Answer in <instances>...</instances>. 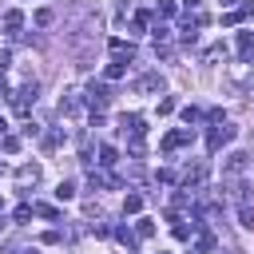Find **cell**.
Instances as JSON below:
<instances>
[{
	"mask_svg": "<svg viewBox=\"0 0 254 254\" xmlns=\"http://www.w3.org/2000/svg\"><path fill=\"white\" fill-rule=\"evenodd\" d=\"M175 16V0H159V20H171Z\"/></svg>",
	"mask_w": 254,
	"mask_h": 254,
	"instance_id": "26",
	"label": "cell"
},
{
	"mask_svg": "<svg viewBox=\"0 0 254 254\" xmlns=\"http://www.w3.org/2000/svg\"><path fill=\"white\" fill-rule=\"evenodd\" d=\"M246 159L250 155H242V151H230L226 159H222V179L230 183V179H242V171H246Z\"/></svg>",
	"mask_w": 254,
	"mask_h": 254,
	"instance_id": "4",
	"label": "cell"
},
{
	"mask_svg": "<svg viewBox=\"0 0 254 254\" xmlns=\"http://www.w3.org/2000/svg\"><path fill=\"white\" fill-rule=\"evenodd\" d=\"M143 210V194H127L123 198V214H139Z\"/></svg>",
	"mask_w": 254,
	"mask_h": 254,
	"instance_id": "20",
	"label": "cell"
},
{
	"mask_svg": "<svg viewBox=\"0 0 254 254\" xmlns=\"http://www.w3.org/2000/svg\"><path fill=\"white\" fill-rule=\"evenodd\" d=\"M234 135H238V127H230L226 119H222V123H210V131H206V151L218 155L226 143H234Z\"/></svg>",
	"mask_w": 254,
	"mask_h": 254,
	"instance_id": "1",
	"label": "cell"
},
{
	"mask_svg": "<svg viewBox=\"0 0 254 254\" xmlns=\"http://www.w3.org/2000/svg\"><path fill=\"white\" fill-rule=\"evenodd\" d=\"M198 4H202V0H183V8H187V12H198Z\"/></svg>",
	"mask_w": 254,
	"mask_h": 254,
	"instance_id": "35",
	"label": "cell"
},
{
	"mask_svg": "<svg viewBox=\"0 0 254 254\" xmlns=\"http://www.w3.org/2000/svg\"><path fill=\"white\" fill-rule=\"evenodd\" d=\"M238 60L242 64L254 60V32H238Z\"/></svg>",
	"mask_w": 254,
	"mask_h": 254,
	"instance_id": "9",
	"label": "cell"
},
{
	"mask_svg": "<svg viewBox=\"0 0 254 254\" xmlns=\"http://www.w3.org/2000/svg\"><path fill=\"white\" fill-rule=\"evenodd\" d=\"M79 107H83V103H79L75 95H67V99H60V115H75Z\"/></svg>",
	"mask_w": 254,
	"mask_h": 254,
	"instance_id": "23",
	"label": "cell"
},
{
	"mask_svg": "<svg viewBox=\"0 0 254 254\" xmlns=\"http://www.w3.org/2000/svg\"><path fill=\"white\" fill-rule=\"evenodd\" d=\"M28 254H36V250H28Z\"/></svg>",
	"mask_w": 254,
	"mask_h": 254,
	"instance_id": "37",
	"label": "cell"
},
{
	"mask_svg": "<svg viewBox=\"0 0 254 254\" xmlns=\"http://www.w3.org/2000/svg\"><path fill=\"white\" fill-rule=\"evenodd\" d=\"M56 198H60V202H71V198H75V183H71V179H64V183L56 187Z\"/></svg>",
	"mask_w": 254,
	"mask_h": 254,
	"instance_id": "18",
	"label": "cell"
},
{
	"mask_svg": "<svg viewBox=\"0 0 254 254\" xmlns=\"http://www.w3.org/2000/svg\"><path fill=\"white\" fill-rule=\"evenodd\" d=\"M36 91H40V87H36V79H32V83H24V87L12 95V107H16L20 115H28V107L36 103Z\"/></svg>",
	"mask_w": 254,
	"mask_h": 254,
	"instance_id": "5",
	"label": "cell"
},
{
	"mask_svg": "<svg viewBox=\"0 0 254 254\" xmlns=\"http://www.w3.org/2000/svg\"><path fill=\"white\" fill-rule=\"evenodd\" d=\"M147 24H151V12H139V16H135V24H131V32H143Z\"/></svg>",
	"mask_w": 254,
	"mask_h": 254,
	"instance_id": "27",
	"label": "cell"
},
{
	"mask_svg": "<svg viewBox=\"0 0 254 254\" xmlns=\"http://www.w3.org/2000/svg\"><path fill=\"white\" fill-rule=\"evenodd\" d=\"M115 238H119V242L127 246V254H131V250L139 246V234H135V230H127V226H115Z\"/></svg>",
	"mask_w": 254,
	"mask_h": 254,
	"instance_id": "15",
	"label": "cell"
},
{
	"mask_svg": "<svg viewBox=\"0 0 254 254\" xmlns=\"http://www.w3.org/2000/svg\"><path fill=\"white\" fill-rule=\"evenodd\" d=\"M159 87H163L159 71H151V75H139V79H135V91H159Z\"/></svg>",
	"mask_w": 254,
	"mask_h": 254,
	"instance_id": "11",
	"label": "cell"
},
{
	"mask_svg": "<svg viewBox=\"0 0 254 254\" xmlns=\"http://www.w3.org/2000/svg\"><path fill=\"white\" fill-rule=\"evenodd\" d=\"M32 214H36V210H32V206H28V202H24V206H16V222H28V218H32Z\"/></svg>",
	"mask_w": 254,
	"mask_h": 254,
	"instance_id": "32",
	"label": "cell"
},
{
	"mask_svg": "<svg viewBox=\"0 0 254 254\" xmlns=\"http://www.w3.org/2000/svg\"><path fill=\"white\" fill-rule=\"evenodd\" d=\"M107 48H111V56H115V60H123V64H127V60H135V44H131V40L111 36V44H107Z\"/></svg>",
	"mask_w": 254,
	"mask_h": 254,
	"instance_id": "6",
	"label": "cell"
},
{
	"mask_svg": "<svg viewBox=\"0 0 254 254\" xmlns=\"http://www.w3.org/2000/svg\"><path fill=\"white\" fill-rule=\"evenodd\" d=\"M0 147L12 155V151H20V139H16V135H4V143H0Z\"/></svg>",
	"mask_w": 254,
	"mask_h": 254,
	"instance_id": "31",
	"label": "cell"
},
{
	"mask_svg": "<svg viewBox=\"0 0 254 254\" xmlns=\"http://www.w3.org/2000/svg\"><path fill=\"white\" fill-rule=\"evenodd\" d=\"M83 95H87V107H91V111H103V107L111 103V87H107V83H95V79L83 87Z\"/></svg>",
	"mask_w": 254,
	"mask_h": 254,
	"instance_id": "2",
	"label": "cell"
},
{
	"mask_svg": "<svg viewBox=\"0 0 254 254\" xmlns=\"http://www.w3.org/2000/svg\"><path fill=\"white\" fill-rule=\"evenodd\" d=\"M222 119H226L222 107H210V111H206V123H222Z\"/></svg>",
	"mask_w": 254,
	"mask_h": 254,
	"instance_id": "34",
	"label": "cell"
},
{
	"mask_svg": "<svg viewBox=\"0 0 254 254\" xmlns=\"http://www.w3.org/2000/svg\"><path fill=\"white\" fill-rule=\"evenodd\" d=\"M0 24H4V32H20V24H24V16H20L16 8H8V12L0 16Z\"/></svg>",
	"mask_w": 254,
	"mask_h": 254,
	"instance_id": "13",
	"label": "cell"
},
{
	"mask_svg": "<svg viewBox=\"0 0 254 254\" xmlns=\"http://www.w3.org/2000/svg\"><path fill=\"white\" fill-rule=\"evenodd\" d=\"M4 131H8V119H4V115H0V135H4Z\"/></svg>",
	"mask_w": 254,
	"mask_h": 254,
	"instance_id": "36",
	"label": "cell"
},
{
	"mask_svg": "<svg viewBox=\"0 0 254 254\" xmlns=\"http://www.w3.org/2000/svg\"><path fill=\"white\" fill-rule=\"evenodd\" d=\"M202 179H206V167H202V163H190V167L183 171V190H190V187H198Z\"/></svg>",
	"mask_w": 254,
	"mask_h": 254,
	"instance_id": "8",
	"label": "cell"
},
{
	"mask_svg": "<svg viewBox=\"0 0 254 254\" xmlns=\"http://www.w3.org/2000/svg\"><path fill=\"white\" fill-rule=\"evenodd\" d=\"M32 210H36L40 218H60V210H56V206H48V202H44V206H32Z\"/></svg>",
	"mask_w": 254,
	"mask_h": 254,
	"instance_id": "28",
	"label": "cell"
},
{
	"mask_svg": "<svg viewBox=\"0 0 254 254\" xmlns=\"http://www.w3.org/2000/svg\"><path fill=\"white\" fill-rule=\"evenodd\" d=\"M60 143H64V127H56V131H48V135H44V151H56Z\"/></svg>",
	"mask_w": 254,
	"mask_h": 254,
	"instance_id": "19",
	"label": "cell"
},
{
	"mask_svg": "<svg viewBox=\"0 0 254 254\" xmlns=\"http://www.w3.org/2000/svg\"><path fill=\"white\" fill-rule=\"evenodd\" d=\"M135 234H139V238H151V234H155V222H151V218H139Z\"/></svg>",
	"mask_w": 254,
	"mask_h": 254,
	"instance_id": "25",
	"label": "cell"
},
{
	"mask_svg": "<svg viewBox=\"0 0 254 254\" xmlns=\"http://www.w3.org/2000/svg\"><path fill=\"white\" fill-rule=\"evenodd\" d=\"M119 127H123L127 135H131V131H147V127H143V115H139V111H123V115H119Z\"/></svg>",
	"mask_w": 254,
	"mask_h": 254,
	"instance_id": "10",
	"label": "cell"
},
{
	"mask_svg": "<svg viewBox=\"0 0 254 254\" xmlns=\"http://www.w3.org/2000/svg\"><path fill=\"white\" fill-rule=\"evenodd\" d=\"M16 183H20V190L36 187V183H40V167H36V163H24V167L16 171Z\"/></svg>",
	"mask_w": 254,
	"mask_h": 254,
	"instance_id": "7",
	"label": "cell"
},
{
	"mask_svg": "<svg viewBox=\"0 0 254 254\" xmlns=\"http://www.w3.org/2000/svg\"><path fill=\"white\" fill-rule=\"evenodd\" d=\"M151 36H155V44H167V40H171V28H167L163 20H155V28H151Z\"/></svg>",
	"mask_w": 254,
	"mask_h": 254,
	"instance_id": "22",
	"label": "cell"
},
{
	"mask_svg": "<svg viewBox=\"0 0 254 254\" xmlns=\"http://www.w3.org/2000/svg\"><path fill=\"white\" fill-rule=\"evenodd\" d=\"M95 163H99V167H107V171H111V167H115V163H119V151H115V147H111V143H103V147H99V159H95Z\"/></svg>",
	"mask_w": 254,
	"mask_h": 254,
	"instance_id": "12",
	"label": "cell"
},
{
	"mask_svg": "<svg viewBox=\"0 0 254 254\" xmlns=\"http://www.w3.org/2000/svg\"><path fill=\"white\" fill-rule=\"evenodd\" d=\"M242 16H246V12H242V8H234V12H226V16H222V24H238Z\"/></svg>",
	"mask_w": 254,
	"mask_h": 254,
	"instance_id": "33",
	"label": "cell"
},
{
	"mask_svg": "<svg viewBox=\"0 0 254 254\" xmlns=\"http://www.w3.org/2000/svg\"><path fill=\"white\" fill-rule=\"evenodd\" d=\"M123 75H127V64H123V60H111V64L103 67V79H123Z\"/></svg>",
	"mask_w": 254,
	"mask_h": 254,
	"instance_id": "16",
	"label": "cell"
},
{
	"mask_svg": "<svg viewBox=\"0 0 254 254\" xmlns=\"http://www.w3.org/2000/svg\"><path fill=\"white\" fill-rule=\"evenodd\" d=\"M194 139V127H179V131H171V135H163V143H159V151L163 155H171V151H179L183 143H190Z\"/></svg>",
	"mask_w": 254,
	"mask_h": 254,
	"instance_id": "3",
	"label": "cell"
},
{
	"mask_svg": "<svg viewBox=\"0 0 254 254\" xmlns=\"http://www.w3.org/2000/svg\"><path fill=\"white\" fill-rule=\"evenodd\" d=\"M198 119H202V111H198V107H183V123H187V127H194Z\"/></svg>",
	"mask_w": 254,
	"mask_h": 254,
	"instance_id": "24",
	"label": "cell"
},
{
	"mask_svg": "<svg viewBox=\"0 0 254 254\" xmlns=\"http://www.w3.org/2000/svg\"><path fill=\"white\" fill-rule=\"evenodd\" d=\"M238 222H242L246 230H254V206H250V202H242V206H238Z\"/></svg>",
	"mask_w": 254,
	"mask_h": 254,
	"instance_id": "21",
	"label": "cell"
},
{
	"mask_svg": "<svg viewBox=\"0 0 254 254\" xmlns=\"http://www.w3.org/2000/svg\"><path fill=\"white\" fill-rule=\"evenodd\" d=\"M175 107H179V103H175V99H171V95H167V99H159V115H171V111H175Z\"/></svg>",
	"mask_w": 254,
	"mask_h": 254,
	"instance_id": "30",
	"label": "cell"
},
{
	"mask_svg": "<svg viewBox=\"0 0 254 254\" xmlns=\"http://www.w3.org/2000/svg\"><path fill=\"white\" fill-rule=\"evenodd\" d=\"M127 151H131V159H143V151H147V143H143V131H131V139H127Z\"/></svg>",
	"mask_w": 254,
	"mask_h": 254,
	"instance_id": "14",
	"label": "cell"
},
{
	"mask_svg": "<svg viewBox=\"0 0 254 254\" xmlns=\"http://www.w3.org/2000/svg\"><path fill=\"white\" fill-rule=\"evenodd\" d=\"M218 56H226V44H210L206 48V60H218Z\"/></svg>",
	"mask_w": 254,
	"mask_h": 254,
	"instance_id": "29",
	"label": "cell"
},
{
	"mask_svg": "<svg viewBox=\"0 0 254 254\" xmlns=\"http://www.w3.org/2000/svg\"><path fill=\"white\" fill-rule=\"evenodd\" d=\"M194 250H198V254H210V250H214V234H210V230H198V238H194Z\"/></svg>",
	"mask_w": 254,
	"mask_h": 254,
	"instance_id": "17",
	"label": "cell"
},
{
	"mask_svg": "<svg viewBox=\"0 0 254 254\" xmlns=\"http://www.w3.org/2000/svg\"><path fill=\"white\" fill-rule=\"evenodd\" d=\"M159 254H163V250H159Z\"/></svg>",
	"mask_w": 254,
	"mask_h": 254,
	"instance_id": "38",
	"label": "cell"
}]
</instances>
